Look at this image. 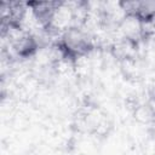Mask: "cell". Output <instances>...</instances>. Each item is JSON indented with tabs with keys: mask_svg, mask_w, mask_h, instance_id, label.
<instances>
[{
	"mask_svg": "<svg viewBox=\"0 0 155 155\" xmlns=\"http://www.w3.org/2000/svg\"><path fill=\"white\" fill-rule=\"evenodd\" d=\"M54 45L63 61L71 65H76L81 58H87V56L96 48L93 38L82 27L68 28L59 35Z\"/></svg>",
	"mask_w": 155,
	"mask_h": 155,
	"instance_id": "cell-1",
	"label": "cell"
},
{
	"mask_svg": "<svg viewBox=\"0 0 155 155\" xmlns=\"http://www.w3.org/2000/svg\"><path fill=\"white\" fill-rule=\"evenodd\" d=\"M76 131L96 138H105L113 130L110 116L93 102H85L75 117Z\"/></svg>",
	"mask_w": 155,
	"mask_h": 155,
	"instance_id": "cell-2",
	"label": "cell"
},
{
	"mask_svg": "<svg viewBox=\"0 0 155 155\" xmlns=\"http://www.w3.org/2000/svg\"><path fill=\"white\" fill-rule=\"evenodd\" d=\"M10 45L13 54L19 59H29L35 57L41 46L40 40L34 34L25 30H15L8 34Z\"/></svg>",
	"mask_w": 155,
	"mask_h": 155,
	"instance_id": "cell-3",
	"label": "cell"
},
{
	"mask_svg": "<svg viewBox=\"0 0 155 155\" xmlns=\"http://www.w3.org/2000/svg\"><path fill=\"white\" fill-rule=\"evenodd\" d=\"M116 29H119L122 39L132 41L137 45H139V42L147 36L145 23L132 12H126V15L116 24Z\"/></svg>",
	"mask_w": 155,
	"mask_h": 155,
	"instance_id": "cell-4",
	"label": "cell"
},
{
	"mask_svg": "<svg viewBox=\"0 0 155 155\" xmlns=\"http://www.w3.org/2000/svg\"><path fill=\"white\" fill-rule=\"evenodd\" d=\"M131 111H132V117L138 124L145 126L155 125V110L147 99L144 102L136 101L132 104Z\"/></svg>",
	"mask_w": 155,
	"mask_h": 155,
	"instance_id": "cell-5",
	"label": "cell"
}]
</instances>
